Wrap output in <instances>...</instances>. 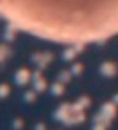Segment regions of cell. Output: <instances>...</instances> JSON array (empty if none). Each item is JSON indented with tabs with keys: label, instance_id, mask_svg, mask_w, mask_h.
<instances>
[{
	"label": "cell",
	"instance_id": "obj_1",
	"mask_svg": "<svg viewBox=\"0 0 118 130\" xmlns=\"http://www.w3.org/2000/svg\"><path fill=\"white\" fill-rule=\"evenodd\" d=\"M0 13L32 35L60 43L118 34V0H0Z\"/></svg>",
	"mask_w": 118,
	"mask_h": 130
}]
</instances>
